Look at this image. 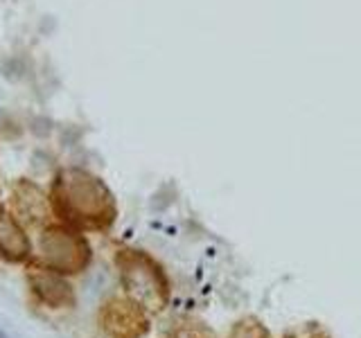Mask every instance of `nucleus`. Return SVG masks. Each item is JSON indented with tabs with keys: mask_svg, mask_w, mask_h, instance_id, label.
<instances>
[{
	"mask_svg": "<svg viewBox=\"0 0 361 338\" xmlns=\"http://www.w3.org/2000/svg\"><path fill=\"white\" fill-rule=\"evenodd\" d=\"M54 203L66 219L82 225H106L116 206L106 185L82 169H66L54 183Z\"/></svg>",
	"mask_w": 361,
	"mask_h": 338,
	"instance_id": "1",
	"label": "nucleus"
},
{
	"mask_svg": "<svg viewBox=\"0 0 361 338\" xmlns=\"http://www.w3.org/2000/svg\"><path fill=\"white\" fill-rule=\"evenodd\" d=\"M41 253L54 270L63 273H75L84 268L88 262V246L82 237H77L68 230L54 228L48 230L41 239Z\"/></svg>",
	"mask_w": 361,
	"mask_h": 338,
	"instance_id": "2",
	"label": "nucleus"
},
{
	"mask_svg": "<svg viewBox=\"0 0 361 338\" xmlns=\"http://www.w3.org/2000/svg\"><path fill=\"white\" fill-rule=\"evenodd\" d=\"M120 262H122V275L129 291H133L147 304H156L158 309V304L165 300V282L161 270L138 253H124L120 257Z\"/></svg>",
	"mask_w": 361,
	"mask_h": 338,
	"instance_id": "3",
	"label": "nucleus"
},
{
	"mask_svg": "<svg viewBox=\"0 0 361 338\" xmlns=\"http://www.w3.org/2000/svg\"><path fill=\"white\" fill-rule=\"evenodd\" d=\"M30 251V242L27 237L23 234L20 225L7 217V214H0V253L7 255L9 259H23Z\"/></svg>",
	"mask_w": 361,
	"mask_h": 338,
	"instance_id": "4",
	"label": "nucleus"
}]
</instances>
